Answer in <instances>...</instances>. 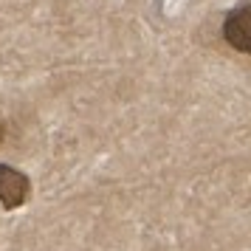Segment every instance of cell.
Instances as JSON below:
<instances>
[{
  "instance_id": "cell-1",
  "label": "cell",
  "mask_w": 251,
  "mask_h": 251,
  "mask_svg": "<svg viewBox=\"0 0 251 251\" xmlns=\"http://www.w3.org/2000/svg\"><path fill=\"white\" fill-rule=\"evenodd\" d=\"M223 37L226 43L240 54H251V3L240 6L226 17L223 23Z\"/></svg>"
},
{
  "instance_id": "cell-2",
  "label": "cell",
  "mask_w": 251,
  "mask_h": 251,
  "mask_svg": "<svg viewBox=\"0 0 251 251\" xmlns=\"http://www.w3.org/2000/svg\"><path fill=\"white\" fill-rule=\"evenodd\" d=\"M28 192H31V186H28V178H25L23 172L0 164V203L6 206V209L23 206Z\"/></svg>"
},
{
  "instance_id": "cell-3",
  "label": "cell",
  "mask_w": 251,
  "mask_h": 251,
  "mask_svg": "<svg viewBox=\"0 0 251 251\" xmlns=\"http://www.w3.org/2000/svg\"><path fill=\"white\" fill-rule=\"evenodd\" d=\"M0 136H3V127H0Z\"/></svg>"
}]
</instances>
